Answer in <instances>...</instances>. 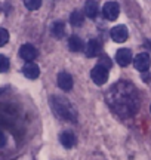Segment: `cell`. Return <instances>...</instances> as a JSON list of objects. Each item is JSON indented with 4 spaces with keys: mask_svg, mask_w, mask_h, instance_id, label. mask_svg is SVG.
<instances>
[{
    "mask_svg": "<svg viewBox=\"0 0 151 160\" xmlns=\"http://www.w3.org/2000/svg\"><path fill=\"white\" fill-rule=\"evenodd\" d=\"M33 114L24 101L0 90V160L24 151L33 133Z\"/></svg>",
    "mask_w": 151,
    "mask_h": 160,
    "instance_id": "obj_1",
    "label": "cell"
},
{
    "mask_svg": "<svg viewBox=\"0 0 151 160\" xmlns=\"http://www.w3.org/2000/svg\"><path fill=\"white\" fill-rule=\"evenodd\" d=\"M105 101L113 113L120 117H132L139 111L141 96L136 86L130 82L120 80L105 93Z\"/></svg>",
    "mask_w": 151,
    "mask_h": 160,
    "instance_id": "obj_2",
    "label": "cell"
},
{
    "mask_svg": "<svg viewBox=\"0 0 151 160\" xmlns=\"http://www.w3.org/2000/svg\"><path fill=\"white\" fill-rule=\"evenodd\" d=\"M49 104H51V108H52V111L58 116V117H61V119H64V120H67V122H77V119H79V111H77V108L65 98V96H61V95H52L51 98H49Z\"/></svg>",
    "mask_w": 151,
    "mask_h": 160,
    "instance_id": "obj_3",
    "label": "cell"
},
{
    "mask_svg": "<svg viewBox=\"0 0 151 160\" xmlns=\"http://www.w3.org/2000/svg\"><path fill=\"white\" fill-rule=\"evenodd\" d=\"M90 77H92V80H93L95 85L101 86V85H104L108 80V68H105L101 64H96L92 68V71H90Z\"/></svg>",
    "mask_w": 151,
    "mask_h": 160,
    "instance_id": "obj_4",
    "label": "cell"
},
{
    "mask_svg": "<svg viewBox=\"0 0 151 160\" xmlns=\"http://www.w3.org/2000/svg\"><path fill=\"white\" fill-rule=\"evenodd\" d=\"M133 65H135V68H136L138 71L147 73V71L150 70V65H151V58H150V55H148L147 52L138 54V55L135 56V59H133Z\"/></svg>",
    "mask_w": 151,
    "mask_h": 160,
    "instance_id": "obj_5",
    "label": "cell"
},
{
    "mask_svg": "<svg viewBox=\"0 0 151 160\" xmlns=\"http://www.w3.org/2000/svg\"><path fill=\"white\" fill-rule=\"evenodd\" d=\"M118 14H120V6H118L117 2H107V3L104 5V8H102V15H104V18L108 20V21L117 20Z\"/></svg>",
    "mask_w": 151,
    "mask_h": 160,
    "instance_id": "obj_6",
    "label": "cell"
},
{
    "mask_svg": "<svg viewBox=\"0 0 151 160\" xmlns=\"http://www.w3.org/2000/svg\"><path fill=\"white\" fill-rule=\"evenodd\" d=\"M110 36H111V39H113L116 43H123V42L127 40V36H129V33H127V27L123 25V24L116 25V27L111 28Z\"/></svg>",
    "mask_w": 151,
    "mask_h": 160,
    "instance_id": "obj_7",
    "label": "cell"
},
{
    "mask_svg": "<svg viewBox=\"0 0 151 160\" xmlns=\"http://www.w3.org/2000/svg\"><path fill=\"white\" fill-rule=\"evenodd\" d=\"M116 62L120 67H126L132 62V51L127 48H121L116 52Z\"/></svg>",
    "mask_w": 151,
    "mask_h": 160,
    "instance_id": "obj_8",
    "label": "cell"
},
{
    "mask_svg": "<svg viewBox=\"0 0 151 160\" xmlns=\"http://www.w3.org/2000/svg\"><path fill=\"white\" fill-rule=\"evenodd\" d=\"M20 56H21L24 61L30 62V61H33V59L37 56V49H36L33 45H30V43L22 45V46L20 48Z\"/></svg>",
    "mask_w": 151,
    "mask_h": 160,
    "instance_id": "obj_9",
    "label": "cell"
},
{
    "mask_svg": "<svg viewBox=\"0 0 151 160\" xmlns=\"http://www.w3.org/2000/svg\"><path fill=\"white\" fill-rule=\"evenodd\" d=\"M58 80V86L62 89V90H70L73 88V77L71 74H68L67 71H61L56 77Z\"/></svg>",
    "mask_w": 151,
    "mask_h": 160,
    "instance_id": "obj_10",
    "label": "cell"
},
{
    "mask_svg": "<svg viewBox=\"0 0 151 160\" xmlns=\"http://www.w3.org/2000/svg\"><path fill=\"white\" fill-rule=\"evenodd\" d=\"M59 141L62 144V147L65 148H73L76 145V135L74 132L71 130H64L61 135H59Z\"/></svg>",
    "mask_w": 151,
    "mask_h": 160,
    "instance_id": "obj_11",
    "label": "cell"
},
{
    "mask_svg": "<svg viewBox=\"0 0 151 160\" xmlns=\"http://www.w3.org/2000/svg\"><path fill=\"white\" fill-rule=\"evenodd\" d=\"M85 52H86V56H89V58L99 55V52H101V42L96 40V39H90L87 42V46H86Z\"/></svg>",
    "mask_w": 151,
    "mask_h": 160,
    "instance_id": "obj_12",
    "label": "cell"
},
{
    "mask_svg": "<svg viewBox=\"0 0 151 160\" xmlns=\"http://www.w3.org/2000/svg\"><path fill=\"white\" fill-rule=\"evenodd\" d=\"M22 73H24V76H25L27 79L34 80V79L39 77V74H40V68H39L36 64H33V62H27V64L22 67Z\"/></svg>",
    "mask_w": 151,
    "mask_h": 160,
    "instance_id": "obj_13",
    "label": "cell"
},
{
    "mask_svg": "<svg viewBox=\"0 0 151 160\" xmlns=\"http://www.w3.org/2000/svg\"><path fill=\"white\" fill-rule=\"evenodd\" d=\"M68 49H70L71 52H80V51L83 49V42H82V39H80L79 36H76V34L70 36V39H68Z\"/></svg>",
    "mask_w": 151,
    "mask_h": 160,
    "instance_id": "obj_14",
    "label": "cell"
},
{
    "mask_svg": "<svg viewBox=\"0 0 151 160\" xmlns=\"http://www.w3.org/2000/svg\"><path fill=\"white\" fill-rule=\"evenodd\" d=\"M98 11H99L98 2H92V0H89V2L85 3V14H86V17L95 18L98 15Z\"/></svg>",
    "mask_w": 151,
    "mask_h": 160,
    "instance_id": "obj_15",
    "label": "cell"
},
{
    "mask_svg": "<svg viewBox=\"0 0 151 160\" xmlns=\"http://www.w3.org/2000/svg\"><path fill=\"white\" fill-rule=\"evenodd\" d=\"M64 31H65V25H64V22H61V21L53 22L52 27H51V33H52V36H53L55 39H62V37H64Z\"/></svg>",
    "mask_w": 151,
    "mask_h": 160,
    "instance_id": "obj_16",
    "label": "cell"
},
{
    "mask_svg": "<svg viewBox=\"0 0 151 160\" xmlns=\"http://www.w3.org/2000/svg\"><path fill=\"white\" fill-rule=\"evenodd\" d=\"M83 22H85V18H83V14L80 11H74L70 15V24L73 27H82Z\"/></svg>",
    "mask_w": 151,
    "mask_h": 160,
    "instance_id": "obj_17",
    "label": "cell"
},
{
    "mask_svg": "<svg viewBox=\"0 0 151 160\" xmlns=\"http://www.w3.org/2000/svg\"><path fill=\"white\" fill-rule=\"evenodd\" d=\"M24 6L27 9H30V11H36V9H39L42 6V2H40V0H25Z\"/></svg>",
    "mask_w": 151,
    "mask_h": 160,
    "instance_id": "obj_18",
    "label": "cell"
},
{
    "mask_svg": "<svg viewBox=\"0 0 151 160\" xmlns=\"http://www.w3.org/2000/svg\"><path fill=\"white\" fill-rule=\"evenodd\" d=\"M8 40H9V33H8V30L0 27V48L5 46V45L8 43Z\"/></svg>",
    "mask_w": 151,
    "mask_h": 160,
    "instance_id": "obj_19",
    "label": "cell"
},
{
    "mask_svg": "<svg viewBox=\"0 0 151 160\" xmlns=\"http://www.w3.org/2000/svg\"><path fill=\"white\" fill-rule=\"evenodd\" d=\"M9 68V58L5 55H0V73H5Z\"/></svg>",
    "mask_w": 151,
    "mask_h": 160,
    "instance_id": "obj_20",
    "label": "cell"
},
{
    "mask_svg": "<svg viewBox=\"0 0 151 160\" xmlns=\"http://www.w3.org/2000/svg\"><path fill=\"white\" fill-rule=\"evenodd\" d=\"M98 64L104 65L105 68H110V67H111V61H110V58H108V56H105V55H104V56H101V59H99V62H98Z\"/></svg>",
    "mask_w": 151,
    "mask_h": 160,
    "instance_id": "obj_21",
    "label": "cell"
},
{
    "mask_svg": "<svg viewBox=\"0 0 151 160\" xmlns=\"http://www.w3.org/2000/svg\"><path fill=\"white\" fill-rule=\"evenodd\" d=\"M150 77H151V76H150V74H148V73H147V74H144V76H142V80H144V82H147V83H148V82H150Z\"/></svg>",
    "mask_w": 151,
    "mask_h": 160,
    "instance_id": "obj_22",
    "label": "cell"
},
{
    "mask_svg": "<svg viewBox=\"0 0 151 160\" xmlns=\"http://www.w3.org/2000/svg\"><path fill=\"white\" fill-rule=\"evenodd\" d=\"M150 111H151V107H150Z\"/></svg>",
    "mask_w": 151,
    "mask_h": 160,
    "instance_id": "obj_23",
    "label": "cell"
}]
</instances>
